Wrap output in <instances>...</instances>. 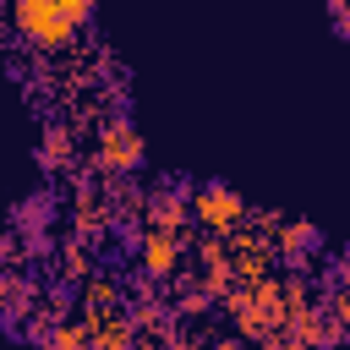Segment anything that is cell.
Returning <instances> with one entry per match:
<instances>
[{
	"mask_svg": "<svg viewBox=\"0 0 350 350\" xmlns=\"http://www.w3.org/2000/svg\"><path fill=\"white\" fill-rule=\"evenodd\" d=\"M44 350H88V328L82 323H60L44 334Z\"/></svg>",
	"mask_w": 350,
	"mask_h": 350,
	"instance_id": "8fae6325",
	"label": "cell"
},
{
	"mask_svg": "<svg viewBox=\"0 0 350 350\" xmlns=\"http://www.w3.org/2000/svg\"><path fill=\"white\" fill-rule=\"evenodd\" d=\"M16 262H22V241L5 230V235H0V268H16Z\"/></svg>",
	"mask_w": 350,
	"mask_h": 350,
	"instance_id": "4fadbf2b",
	"label": "cell"
},
{
	"mask_svg": "<svg viewBox=\"0 0 350 350\" xmlns=\"http://www.w3.org/2000/svg\"><path fill=\"white\" fill-rule=\"evenodd\" d=\"M55 5H60V11H66V16L77 22V27H82V22L93 16V5H98V0H55Z\"/></svg>",
	"mask_w": 350,
	"mask_h": 350,
	"instance_id": "5bb4252c",
	"label": "cell"
},
{
	"mask_svg": "<svg viewBox=\"0 0 350 350\" xmlns=\"http://www.w3.org/2000/svg\"><path fill=\"white\" fill-rule=\"evenodd\" d=\"M186 208H191V219H197L208 235H230V230H235V224H246V213H252V208H246V197H241V191H230V186H219V180L197 186Z\"/></svg>",
	"mask_w": 350,
	"mask_h": 350,
	"instance_id": "7a4b0ae2",
	"label": "cell"
},
{
	"mask_svg": "<svg viewBox=\"0 0 350 350\" xmlns=\"http://www.w3.org/2000/svg\"><path fill=\"white\" fill-rule=\"evenodd\" d=\"M142 219H148V230H164V235H180V230H186V219H191V208H186V197H175V191L164 186V191H153V197H142Z\"/></svg>",
	"mask_w": 350,
	"mask_h": 350,
	"instance_id": "8992f818",
	"label": "cell"
},
{
	"mask_svg": "<svg viewBox=\"0 0 350 350\" xmlns=\"http://www.w3.org/2000/svg\"><path fill=\"white\" fill-rule=\"evenodd\" d=\"M11 22H16V33H22L27 44H38V49H66V44L77 38V22H71L55 0H11Z\"/></svg>",
	"mask_w": 350,
	"mask_h": 350,
	"instance_id": "6da1fadb",
	"label": "cell"
},
{
	"mask_svg": "<svg viewBox=\"0 0 350 350\" xmlns=\"http://www.w3.org/2000/svg\"><path fill=\"white\" fill-rule=\"evenodd\" d=\"M213 350H246V345H241V339H219Z\"/></svg>",
	"mask_w": 350,
	"mask_h": 350,
	"instance_id": "e0dca14e",
	"label": "cell"
},
{
	"mask_svg": "<svg viewBox=\"0 0 350 350\" xmlns=\"http://www.w3.org/2000/svg\"><path fill=\"white\" fill-rule=\"evenodd\" d=\"M88 350H137V328H131V317H104L93 334H88Z\"/></svg>",
	"mask_w": 350,
	"mask_h": 350,
	"instance_id": "ba28073f",
	"label": "cell"
},
{
	"mask_svg": "<svg viewBox=\"0 0 350 350\" xmlns=\"http://www.w3.org/2000/svg\"><path fill=\"white\" fill-rule=\"evenodd\" d=\"M109 219H115V213H109V202H98V197H88V191L77 197V235H98Z\"/></svg>",
	"mask_w": 350,
	"mask_h": 350,
	"instance_id": "30bf717a",
	"label": "cell"
},
{
	"mask_svg": "<svg viewBox=\"0 0 350 350\" xmlns=\"http://www.w3.org/2000/svg\"><path fill=\"white\" fill-rule=\"evenodd\" d=\"M137 262H142L148 279H175V268H180V235L142 230V241H137Z\"/></svg>",
	"mask_w": 350,
	"mask_h": 350,
	"instance_id": "5b68a950",
	"label": "cell"
},
{
	"mask_svg": "<svg viewBox=\"0 0 350 350\" xmlns=\"http://www.w3.org/2000/svg\"><path fill=\"white\" fill-rule=\"evenodd\" d=\"M273 235H279V241H273V252L290 262V273H306V257L323 246L317 224H306V219H290V213H284V224H279Z\"/></svg>",
	"mask_w": 350,
	"mask_h": 350,
	"instance_id": "277c9868",
	"label": "cell"
},
{
	"mask_svg": "<svg viewBox=\"0 0 350 350\" xmlns=\"http://www.w3.org/2000/svg\"><path fill=\"white\" fill-rule=\"evenodd\" d=\"M44 170H71V131L66 126H49L44 137H38V153H33Z\"/></svg>",
	"mask_w": 350,
	"mask_h": 350,
	"instance_id": "9c48e42d",
	"label": "cell"
},
{
	"mask_svg": "<svg viewBox=\"0 0 350 350\" xmlns=\"http://www.w3.org/2000/svg\"><path fill=\"white\" fill-rule=\"evenodd\" d=\"M33 306H38L33 279H27V273H16V268H0V312H5V317H27Z\"/></svg>",
	"mask_w": 350,
	"mask_h": 350,
	"instance_id": "52a82bcc",
	"label": "cell"
},
{
	"mask_svg": "<svg viewBox=\"0 0 350 350\" xmlns=\"http://www.w3.org/2000/svg\"><path fill=\"white\" fill-rule=\"evenodd\" d=\"M60 262H66V279H88V262H82V246H77V241L60 252Z\"/></svg>",
	"mask_w": 350,
	"mask_h": 350,
	"instance_id": "7c38bea8",
	"label": "cell"
},
{
	"mask_svg": "<svg viewBox=\"0 0 350 350\" xmlns=\"http://www.w3.org/2000/svg\"><path fill=\"white\" fill-rule=\"evenodd\" d=\"M142 153H148V148H142V131H137L126 115H109V120L98 126V153H93V159H98V170L131 175V170L142 164Z\"/></svg>",
	"mask_w": 350,
	"mask_h": 350,
	"instance_id": "3957f363",
	"label": "cell"
},
{
	"mask_svg": "<svg viewBox=\"0 0 350 350\" xmlns=\"http://www.w3.org/2000/svg\"><path fill=\"white\" fill-rule=\"evenodd\" d=\"M328 16H334V27L345 33V0H328Z\"/></svg>",
	"mask_w": 350,
	"mask_h": 350,
	"instance_id": "9a60e30c",
	"label": "cell"
},
{
	"mask_svg": "<svg viewBox=\"0 0 350 350\" xmlns=\"http://www.w3.org/2000/svg\"><path fill=\"white\" fill-rule=\"evenodd\" d=\"M273 350H312V345H301V339H279Z\"/></svg>",
	"mask_w": 350,
	"mask_h": 350,
	"instance_id": "2e32d148",
	"label": "cell"
}]
</instances>
